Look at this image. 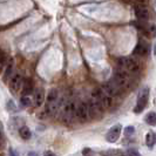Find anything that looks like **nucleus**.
<instances>
[{
	"label": "nucleus",
	"instance_id": "nucleus-26",
	"mask_svg": "<svg viewBox=\"0 0 156 156\" xmlns=\"http://www.w3.org/2000/svg\"><path fill=\"white\" fill-rule=\"evenodd\" d=\"M9 156H20L19 155V153L14 150V149H9Z\"/></svg>",
	"mask_w": 156,
	"mask_h": 156
},
{
	"label": "nucleus",
	"instance_id": "nucleus-3",
	"mask_svg": "<svg viewBox=\"0 0 156 156\" xmlns=\"http://www.w3.org/2000/svg\"><path fill=\"white\" fill-rule=\"evenodd\" d=\"M128 81H129V79H128V73H127V70L117 69L116 72H115V74H114V76H113V83H114L120 90L128 86Z\"/></svg>",
	"mask_w": 156,
	"mask_h": 156
},
{
	"label": "nucleus",
	"instance_id": "nucleus-28",
	"mask_svg": "<svg viewBox=\"0 0 156 156\" xmlns=\"http://www.w3.org/2000/svg\"><path fill=\"white\" fill-rule=\"evenodd\" d=\"M28 156H38V154H37L35 151H30V153H28Z\"/></svg>",
	"mask_w": 156,
	"mask_h": 156
},
{
	"label": "nucleus",
	"instance_id": "nucleus-21",
	"mask_svg": "<svg viewBox=\"0 0 156 156\" xmlns=\"http://www.w3.org/2000/svg\"><path fill=\"white\" fill-rule=\"evenodd\" d=\"M6 60H7V54H6V52H5L4 49H0V65L5 63Z\"/></svg>",
	"mask_w": 156,
	"mask_h": 156
},
{
	"label": "nucleus",
	"instance_id": "nucleus-4",
	"mask_svg": "<svg viewBox=\"0 0 156 156\" xmlns=\"http://www.w3.org/2000/svg\"><path fill=\"white\" fill-rule=\"evenodd\" d=\"M119 65L127 72H132V73L139 72V69H140V65L132 58H120Z\"/></svg>",
	"mask_w": 156,
	"mask_h": 156
},
{
	"label": "nucleus",
	"instance_id": "nucleus-20",
	"mask_svg": "<svg viewBox=\"0 0 156 156\" xmlns=\"http://www.w3.org/2000/svg\"><path fill=\"white\" fill-rule=\"evenodd\" d=\"M6 108H7L8 112H16V106L14 101H12V100H8L7 103H6Z\"/></svg>",
	"mask_w": 156,
	"mask_h": 156
},
{
	"label": "nucleus",
	"instance_id": "nucleus-14",
	"mask_svg": "<svg viewBox=\"0 0 156 156\" xmlns=\"http://www.w3.org/2000/svg\"><path fill=\"white\" fill-rule=\"evenodd\" d=\"M58 98H59V92H58V89H56V88H52V89L49 90L48 95H47V101H48V103H54V102L58 100Z\"/></svg>",
	"mask_w": 156,
	"mask_h": 156
},
{
	"label": "nucleus",
	"instance_id": "nucleus-13",
	"mask_svg": "<svg viewBox=\"0 0 156 156\" xmlns=\"http://www.w3.org/2000/svg\"><path fill=\"white\" fill-rule=\"evenodd\" d=\"M44 100H45L44 89H42V88L37 89V90H35V106H37V107H40V106L44 103Z\"/></svg>",
	"mask_w": 156,
	"mask_h": 156
},
{
	"label": "nucleus",
	"instance_id": "nucleus-10",
	"mask_svg": "<svg viewBox=\"0 0 156 156\" xmlns=\"http://www.w3.org/2000/svg\"><path fill=\"white\" fill-rule=\"evenodd\" d=\"M102 89H103V92L106 94H108L109 96H115V95H117L119 94V92H120V89L117 88L113 82H107V83H105L103 86H102Z\"/></svg>",
	"mask_w": 156,
	"mask_h": 156
},
{
	"label": "nucleus",
	"instance_id": "nucleus-18",
	"mask_svg": "<svg viewBox=\"0 0 156 156\" xmlns=\"http://www.w3.org/2000/svg\"><path fill=\"white\" fill-rule=\"evenodd\" d=\"M23 95H27V94H31L33 92V85H32L31 80H26V82L23 83Z\"/></svg>",
	"mask_w": 156,
	"mask_h": 156
},
{
	"label": "nucleus",
	"instance_id": "nucleus-1",
	"mask_svg": "<svg viewBox=\"0 0 156 156\" xmlns=\"http://www.w3.org/2000/svg\"><path fill=\"white\" fill-rule=\"evenodd\" d=\"M148 99H149V88L148 87H144V88L141 89L140 93H139L137 101H136L135 108H134V113H136V114L142 113L143 109L146 108L147 103H148Z\"/></svg>",
	"mask_w": 156,
	"mask_h": 156
},
{
	"label": "nucleus",
	"instance_id": "nucleus-23",
	"mask_svg": "<svg viewBox=\"0 0 156 156\" xmlns=\"http://www.w3.org/2000/svg\"><path fill=\"white\" fill-rule=\"evenodd\" d=\"M127 155L128 156H141L140 153H139L136 149H129V150L127 151Z\"/></svg>",
	"mask_w": 156,
	"mask_h": 156
},
{
	"label": "nucleus",
	"instance_id": "nucleus-27",
	"mask_svg": "<svg viewBox=\"0 0 156 156\" xmlns=\"http://www.w3.org/2000/svg\"><path fill=\"white\" fill-rule=\"evenodd\" d=\"M44 156H56V155H55L53 151H48V150H47V151L44 153Z\"/></svg>",
	"mask_w": 156,
	"mask_h": 156
},
{
	"label": "nucleus",
	"instance_id": "nucleus-5",
	"mask_svg": "<svg viewBox=\"0 0 156 156\" xmlns=\"http://www.w3.org/2000/svg\"><path fill=\"white\" fill-rule=\"evenodd\" d=\"M76 116H78L80 122H86L89 119L90 114H89V106L86 102H81L79 103L76 107Z\"/></svg>",
	"mask_w": 156,
	"mask_h": 156
},
{
	"label": "nucleus",
	"instance_id": "nucleus-16",
	"mask_svg": "<svg viewBox=\"0 0 156 156\" xmlns=\"http://www.w3.org/2000/svg\"><path fill=\"white\" fill-rule=\"evenodd\" d=\"M19 135H20V137L23 139V140H30L32 136L31 130H30L27 127H21V128L19 129Z\"/></svg>",
	"mask_w": 156,
	"mask_h": 156
},
{
	"label": "nucleus",
	"instance_id": "nucleus-19",
	"mask_svg": "<svg viewBox=\"0 0 156 156\" xmlns=\"http://www.w3.org/2000/svg\"><path fill=\"white\" fill-rule=\"evenodd\" d=\"M20 103L23 107H30L31 106V98H28L27 95H23L20 98Z\"/></svg>",
	"mask_w": 156,
	"mask_h": 156
},
{
	"label": "nucleus",
	"instance_id": "nucleus-2",
	"mask_svg": "<svg viewBox=\"0 0 156 156\" xmlns=\"http://www.w3.org/2000/svg\"><path fill=\"white\" fill-rule=\"evenodd\" d=\"M74 116H76V105L74 101H69L65 105L62 112V122L66 125H69L73 121Z\"/></svg>",
	"mask_w": 156,
	"mask_h": 156
},
{
	"label": "nucleus",
	"instance_id": "nucleus-25",
	"mask_svg": "<svg viewBox=\"0 0 156 156\" xmlns=\"http://www.w3.org/2000/svg\"><path fill=\"white\" fill-rule=\"evenodd\" d=\"M137 5H142V6H147L148 5V0H135Z\"/></svg>",
	"mask_w": 156,
	"mask_h": 156
},
{
	"label": "nucleus",
	"instance_id": "nucleus-7",
	"mask_svg": "<svg viewBox=\"0 0 156 156\" xmlns=\"http://www.w3.org/2000/svg\"><path fill=\"white\" fill-rule=\"evenodd\" d=\"M23 86V78L20 74H16L13 75L11 79V82H9V89L12 93H18L20 90V88Z\"/></svg>",
	"mask_w": 156,
	"mask_h": 156
},
{
	"label": "nucleus",
	"instance_id": "nucleus-8",
	"mask_svg": "<svg viewBox=\"0 0 156 156\" xmlns=\"http://www.w3.org/2000/svg\"><path fill=\"white\" fill-rule=\"evenodd\" d=\"M134 14L139 20H147L149 18V12L146 6L142 5H136L134 7Z\"/></svg>",
	"mask_w": 156,
	"mask_h": 156
},
{
	"label": "nucleus",
	"instance_id": "nucleus-6",
	"mask_svg": "<svg viewBox=\"0 0 156 156\" xmlns=\"http://www.w3.org/2000/svg\"><path fill=\"white\" fill-rule=\"evenodd\" d=\"M121 130H122V126L120 125V123L113 126L109 130H108L107 135H106V140L108 141V142H110V143L116 142L119 140V137H120V135H121Z\"/></svg>",
	"mask_w": 156,
	"mask_h": 156
},
{
	"label": "nucleus",
	"instance_id": "nucleus-17",
	"mask_svg": "<svg viewBox=\"0 0 156 156\" xmlns=\"http://www.w3.org/2000/svg\"><path fill=\"white\" fill-rule=\"evenodd\" d=\"M146 122L149 126H156V113L155 112H149L146 116Z\"/></svg>",
	"mask_w": 156,
	"mask_h": 156
},
{
	"label": "nucleus",
	"instance_id": "nucleus-24",
	"mask_svg": "<svg viewBox=\"0 0 156 156\" xmlns=\"http://www.w3.org/2000/svg\"><path fill=\"white\" fill-rule=\"evenodd\" d=\"M149 32H150V34H151L153 37H156V26L155 25H151V26H150Z\"/></svg>",
	"mask_w": 156,
	"mask_h": 156
},
{
	"label": "nucleus",
	"instance_id": "nucleus-11",
	"mask_svg": "<svg viewBox=\"0 0 156 156\" xmlns=\"http://www.w3.org/2000/svg\"><path fill=\"white\" fill-rule=\"evenodd\" d=\"M134 54L139 55V56H144L148 54V47L146 45H143L142 42H139L136 47L134 48Z\"/></svg>",
	"mask_w": 156,
	"mask_h": 156
},
{
	"label": "nucleus",
	"instance_id": "nucleus-22",
	"mask_svg": "<svg viewBox=\"0 0 156 156\" xmlns=\"http://www.w3.org/2000/svg\"><path fill=\"white\" fill-rule=\"evenodd\" d=\"M134 132H135V129H134V127H127L125 129V134L126 136H130V135H133Z\"/></svg>",
	"mask_w": 156,
	"mask_h": 156
},
{
	"label": "nucleus",
	"instance_id": "nucleus-29",
	"mask_svg": "<svg viewBox=\"0 0 156 156\" xmlns=\"http://www.w3.org/2000/svg\"><path fill=\"white\" fill-rule=\"evenodd\" d=\"M1 137H2V133H1V129H0V140H1Z\"/></svg>",
	"mask_w": 156,
	"mask_h": 156
},
{
	"label": "nucleus",
	"instance_id": "nucleus-9",
	"mask_svg": "<svg viewBox=\"0 0 156 156\" xmlns=\"http://www.w3.org/2000/svg\"><path fill=\"white\" fill-rule=\"evenodd\" d=\"M93 94L98 95V96L100 98V100H101L102 103H103L105 108H109L110 106H112V96H109L108 94L105 93L103 89H95L93 92Z\"/></svg>",
	"mask_w": 156,
	"mask_h": 156
},
{
	"label": "nucleus",
	"instance_id": "nucleus-12",
	"mask_svg": "<svg viewBox=\"0 0 156 156\" xmlns=\"http://www.w3.org/2000/svg\"><path fill=\"white\" fill-rule=\"evenodd\" d=\"M13 65H14V61H13V59H11L9 61H8L7 66H6V69L4 72V76H2V80L6 82L8 79L12 76V72H13Z\"/></svg>",
	"mask_w": 156,
	"mask_h": 156
},
{
	"label": "nucleus",
	"instance_id": "nucleus-15",
	"mask_svg": "<svg viewBox=\"0 0 156 156\" xmlns=\"http://www.w3.org/2000/svg\"><path fill=\"white\" fill-rule=\"evenodd\" d=\"M155 141H156L155 134L153 133V132H148L147 135H146V143H147V146H148L149 148H153L154 147Z\"/></svg>",
	"mask_w": 156,
	"mask_h": 156
}]
</instances>
